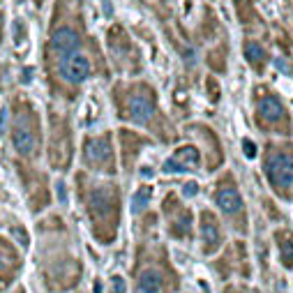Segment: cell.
<instances>
[{
	"label": "cell",
	"instance_id": "1",
	"mask_svg": "<svg viewBox=\"0 0 293 293\" xmlns=\"http://www.w3.org/2000/svg\"><path fill=\"white\" fill-rule=\"evenodd\" d=\"M265 173H268L270 182L277 187H291L293 185V157L284 153H277L268 157L265 164Z\"/></svg>",
	"mask_w": 293,
	"mask_h": 293
},
{
	"label": "cell",
	"instance_id": "2",
	"mask_svg": "<svg viewBox=\"0 0 293 293\" xmlns=\"http://www.w3.org/2000/svg\"><path fill=\"white\" fill-rule=\"evenodd\" d=\"M60 74L62 79H67L70 83H81V81L88 79L90 74V62L83 53H70V56H62L60 60Z\"/></svg>",
	"mask_w": 293,
	"mask_h": 293
},
{
	"label": "cell",
	"instance_id": "3",
	"mask_svg": "<svg viewBox=\"0 0 293 293\" xmlns=\"http://www.w3.org/2000/svg\"><path fill=\"white\" fill-rule=\"evenodd\" d=\"M196 164H199V153H196V148L185 145V148H180L178 153H173L171 159H166L164 173H187V171H192Z\"/></svg>",
	"mask_w": 293,
	"mask_h": 293
},
{
	"label": "cell",
	"instance_id": "4",
	"mask_svg": "<svg viewBox=\"0 0 293 293\" xmlns=\"http://www.w3.org/2000/svg\"><path fill=\"white\" fill-rule=\"evenodd\" d=\"M79 47V35L72 28H58L51 37V49L58 53V56H70V53L76 51Z\"/></svg>",
	"mask_w": 293,
	"mask_h": 293
},
{
	"label": "cell",
	"instance_id": "5",
	"mask_svg": "<svg viewBox=\"0 0 293 293\" xmlns=\"http://www.w3.org/2000/svg\"><path fill=\"white\" fill-rule=\"evenodd\" d=\"M12 143H14L16 153H21V155L28 157V155L35 153V143H37V139H35V134L30 132V127L21 120V122H16L14 132H12Z\"/></svg>",
	"mask_w": 293,
	"mask_h": 293
},
{
	"label": "cell",
	"instance_id": "6",
	"mask_svg": "<svg viewBox=\"0 0 293 293\" xmlns=\"http://www.w3.org/2000/svg\"><path fill=\"white\" fill-rule=\"evenodd\" d=\"M83 155L90 164L97 166V164L111 162V145H109L107 139H90L83 145Z\"/></svg>",
	"mask_w": 293,
	"mask_h": 293
},
{
	"label": "cell",
	"instance_id": "7",
	"mask_svg": "<svg viewBox=\"0 0 293 293\" xmlns=\"http://www.w3.org/2000/svg\"><path fill=\"white\" fill-rule=\"evenodd\" d=\"M153 113H155L153 99L141 97V95H136V97L130 99V116L134 122H141V125H143V122H148L150 118H153Z\"/></svg>",
	"mask_w": 293,
	"mask_h": 293
},
{
	"label": "cell",
	"instance_id": "8",
	"mask_svg": "<svg viewBox=\"0 0 293 293\" xmlns=\"http://www.w3.org/2000/svg\"><path fill=\"white\" fill-rule=\"evenodd\" d=\"M215 201H217V205L226 215L240 213V210H242V199H240V194H238L233 187H224V190H219L217 196H215Z\"/></svg>",
	"mask_w": 293,
	"mask_h": 293
},
{
	"label": "cell",
	"instance_id": "9",
	"mask_svg": "<svg viewBox=\"0 0 293 293\" xmlns=\"http://www.w3.org/2000/svg\"><path fill=\"white\" fill-rule=\"evenodd\" d=\"M259 113L265 118V120H279L284 116V107L277 97H265L259 107Z\"/></svg>",
	"mask_w": 293,
	"mask_h": 293
},
{
	"label": "cell",
	"instance_id": "10",
	"mask_svg": "<svg viewBox=\"0 0 293 293\" xmlns=\"http://www.w3.org/2000/svg\"><path fill=\"white\" fill-rule=\"evenodd\" d=\"M201 236H203V240L208 242V245H215V242L219 240V228H217V224L210 219V215H203V219H201Z\"/></svg>",
	"mask_w": 293,
	"mask_h": 293
},
{
	"label": "cell",
	"instance_id": "11",
	"mask_svg": "<svg viewBox=\"0 0 293 293\" xmlns=\"http://www.w3.org/2000/svg\"><path fill=\"white\" fill-rule=\"evenodd\" d=\"M245 56H247V60L254 62V65H261V62L265 60L263 47H259L256 42H247V44H245Z\"/></svg>",
	"mask_w": 293,
	"mask_h": 293
},
{
	"label": "cell",
	"instance_id": "12",
	"mask_svg": "<svg viewBox=\"0 0 293 293\" xmlns=\"http://www.w3.org/2000/svg\"><path fill=\"white\" fill-rule=\"evenodd\" d=\"M150 187H141L139 192L134 194V201H132V213H136L139 215L141 210H145V205H148V201H150Z\"/></svg>",
	"mask_w": 293,
	"mask_h": 293
},
{
	"label": "cell",
	"instance_id": "13",
	"mask_svg": "<svg viewBox=\"0 0 293 293\" xmlns=\"http://www.w3.org/2000/svg\"><path fill=\"white\" fill-rule=\"evenodd\" d=\"M12 233H14V238H16V240H19L21 242V245H28V238H26V231H24V228H19V226H14V228H12Z\"/></svg>",
	"mask_w": 293,
	"mask_h": 293
},
{
	"label": "cell",
	"instance_id": "14",
	"mask_svg": "<svg viewBox=\"0 0 293 293\" xmlns=\"http://www.w3.org/2000/svg\"><path fill=\"white\" fill-rule=\"evenodd\" d=\"M111 284H113V293H125V279L122 277H113Z\"/></svg>",
	"mask_w": 293,
	"mask_h": 293
},
{
	"label": "cell",
	"instance_id": "15",
	"mask_svg": "<svg viewBox=\"0 0 293 293\" xmlns=\"http://www.w3.org/2000/svg\"><path fill=\"white\" fill-rule=\"evenodd\" d=\"M242 150H245L247 157H254L256 155V145L252 143V141H242Z\"/></svg>",
	"mask_w": 293,
	"mask_h": 293
},
{
	"label": "cell",
	"instance_id": "16",
	"mask_svg": "<svg viewBox=\"0 0 293 293\" xmlns=\"http://www.w3.org/2000/svg\"><path fill=\"white\" fill-rule=\"evenodd\" d=\"M196 192H199V187H196V182H187V185L182 187V194H185V196H194Z\"/></svg>",
	"mask_w": 293,
	"mask_h": 293
},
{
	"label": "cell",
	"instance_id": "17",
	"mask_svg": "<svg viewBox=\"0 0 293 293\" xmlns=\"http://www.w3.org/2000/svg\"><path fill=\"white\" fill-rule=\"evenodd\" d=\"M58 196H60V199H58L60 203H65V201H67V196H65V182H58Z\"/></svg>",
	"mask_w": 293,
	"mask_h": 293
},
{
	"label": "cell",
	"instance_id": "18",
	"mask_svg": "<svg viewBox=\"0 0 293 293\" xmlns=\"http://www.w3.org/2000/svg\"><path fill=\"white\" fill-rule=\"evenodd\" d=\"M5 120H7V111L3 109V113H0V132H5Z\"/></svg>",
	"mask_w": 293,
	"mask_h": 293
},
{
	"label": "cell",
	"instance_id": "19",
	"mask_svg": "<svg viewBox=\"0 0 293 293\" xmlns=\"http://www.w3.org/2000/svg\"><path fill=\"white\" fill-rule=\"evenodd\" d=\"M134 293H153V291H148V288H141V286H136V291Z\"/></svg>",
	"mask_w": 293,
	"mask_h": 293
},
{
	"label": "cell",
	"instance_id": "20",
	"mask_svg": "<svg viewBox=\"0 0 293 293\" xmlns=\"http://www.w3.org/2000/svg\"><path fill=\"white\" fill-rule=\"evenodd\" d=\"M0 26H3V19H0Z\"/></svg>",
	"mask_w": 293,
	"mask_h": 293
}]
</instances>
